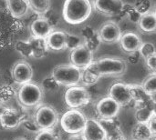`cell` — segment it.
I'll list each match as a JSON object with an SVG mask.
<instances>
[{"label": "cell", "mask_w": 156, "mask_h": 140, "mask_svg": "<svg viewBox=\"0 0 156 140\" xmlns=\"http://www.w3.org/2000/svg\"><path fill=\"white\" fill-rule=\"evenodd\" d=\"M92 10L93 6L90 0H65L62 17L69 25H80L90 17Z\"/></svg>", "instance_id": "cell-1"}, {"label": "cell", "mask_w": 156, "mask_h": 140, "mask_svg": "<svg viewBox=\"0 0 156 140\" xmlns=\"http://www.w3.org/2000/svg\"><path fill=\"white\" fill-rule=\"evenodd\" d=\"M100 77H120L127 70V62L118 56H103L90 65Z\"/></svg>", "instance_id": "cell-2"}, {"label": "cell", "mask_w": 156, "mask_h": 140, "mask_svg": "<svg viewBox=\"0 0 156 140\" xmlns=\"http://www.w3.org/2000/svg\"><path fill=\"white\" fill-rule=\"evenodd\" d=\"M16 96L18 103L23 108H35L41 105L44 90L39 84L30 81L19 87Z\"/></svg>", "instance_id": "cell-3"}, {"label": "cell", "mask_w": 156, "mask_h": 140, "mask_svg": "<svg viewBox=\"0 0 156 140\" xmlns=\"http://www.w3.org/2000/svg\"><path fill=\"white\" fill-rule=\"evenodd\" d=\"M81 71L71 64H63L57 66L52 73L51 77L57 82L58 86L74 87L80 84L81 78Z\"/></svg>", "instance_id": "cell-4"}, {"label": "cell", "mask_w": 156, "mask_h": 140, "mask_svg": "<svg viewBox=\"0 0 156 140\" xmlns=\"http://www.w3.org/2000/svg\"><path fill=\"white\" fill-rule=\"evenodd\" d=\"M87 118L78 109H69L65 112L59 119V124L62 130L69 135L82 133Z\"/></svg>", "instance_id": "cell-5"}, {"label": "cell", "mask_w": 156, "mask_h": 140, "mask_svg": "<svg viewBox=\"0 0 156 140\" xmlns=\"http://www.w3.org/2000/svg\"><path fill=\"white\" fill-rule=\"evenodd\" d=\"M34 122L39 130L53 129L59 122V117L57 110L49 105L38 107L35 113Z\"/></svg>", "instance_id": "cell-6"}, {"label": "cell", "mask_w": 156, "mask_h": 140, "mask_svg": "<svg viewBox=\"0 0 156 140\" xmlns=\"http://www.w3.org/2000/svg\"><path fill=\"white\" fill-rule=\"evenodd\" d=\"M90 99L91 97L89 90L80 85L69 87L64 95L65 103L71 109H77L88 105Z\"/></svg>", "instance_id": "cell-7"}, {"label": "cell", "mask_w": 156, "mask_h": 140, "mask_svg": "<svg viewBox=\"0 0 156 140\" xmlns=\"http://www.w3.org/2000/svg\"><path fill=\"white\" fill-rule=\"evenodd\" d=\"M122 107L110 97L100 99L96 105V112L101 120L114 119L120 113Z\"/></svg>", "instance_id": "cell-8"}, {"label": "cell", "mask_w": 156, "mask_h": 140, "mask_svg": "<svg viewBox=\"0 0 156 140\" xmlns=\"http://www.w3.org/2000/svg\"><path fill=\"white\" fill-rule=\"evenodd\" d=\"M92 6L100 14L115 16L122 13L124 3L122 0H93Z\"/></svg>", "instance_id": "cell-9"}, {"label": "cell", "mask_w": 156, "mask_h": 140, "mask_svg": "<svg viewBox=\"0 0 156 140\" xmlns=\"http://www.w3.org/2000/svg\"><path fill=\"white\" fill-rule=\"evenodd\" d=\"M109 97L121 107L128 106L133 101L130 85L122 82H117L111 86L109 89Z\"/></svg>", "instance_id": "cell-10"}, {"label": "cell", "mask_w": 156, "mask_h": 140, "mask_svg": "<svg viewBox=\"0 0 156 140\" xmlns=\"http://www.w3.org/2000/svg\"><path fill=\"white\" fill-rule=\"evenodd\" d=\"M93 62V52L90 51L86 46L73 49L70 53V64L80 70L87 68Z\"/></svg>", "instance_id": "cell-11"}, {"label": "cell", "mask_w": 156, "mask_h": 140, "mask_svg": "<svg viewBox=\"0 0 156 140\" xmlns=\"http://www.w3.org/2000/svg\"><path fill=\"white\" fill-rule=\"evenodd\" d=\"M122 34L120 26L113 21L103 24L98 32L101 42L106 44H114L119 42Z\"/></svg>", "instance_id": "cell-12"}, {"label": "cell", "mask_w": 156, "mask_h": 140, "mask_svg": "<svg viewBox=\"0 0 156 140\" xmlns=\"http://www.w3.org/2000/svg\"><path fill=\"white\" fill-rule=\"evenodd\" d=\"M13 80L18 84V85H23L27 82H30L33 77V68L25 60H20L17 61L12 68L11 71Z\"/></svg>", "instance_id": "cell-13"}, {"label": "cell", "mask_w": 156, "mask_h": 140, "mask_svg": "<svg viewBox=\"0 0 156 140\" xmlns=\"http://www.w3.org/2000/svg\"><path fill=\"white\" fill-rule=\"evenodd\" d=\"M119 42L122 49L126 54H133L138 52L141 45L143 44L140 35L134 31H127L122 34Z\"/></svg>", "instance_id": "cell-14"}, {"label": "cell", "mask_w": 156, "mask_h": 140, "mask_svg": "<svg viewBox=\"0 0 156 140\" xmlns=\"http://www.w3.org/2000/svg\"><path fill=\"white\" fill-rule=\"evenodd\" d=\"M85 140H106V133L100 121L87 118L85 128L81 133Z\"/></svg>", "instance_id": "cell-15"}, {"label": "cell", "mask_w": 156, "mask_h": 140, "mask_svg": "<svg viewBox=\"0 0 156 140\" xmlns=\"http://www.w3.org/2000/svg\"><path fill=\"white\" fill-rule=\"evenodd\" d=\"M24 119V116L18 110L8 108L0 117V125L5 129L14 130L21 126Z\"/></svg>", "instance_id": "cell-16"}, {"label": "cell", "mask_w": 156, "mask_h": 140, "mask_svg": "<svg viewBox=\"0 0 156 140\" xmlns=\"http://www.w3.org/2000/svg\"><path fill=\"white\" fill-rule=\"evenodd\" d=\"M52 31L53 26L50 21L44 16L37 17L30 25V32L33 37L46 39Z\"/></svg>", "instance_id": "cell-17"}, {"label": "cell", "mask_w": 156, "mask_h": 140, "mask_svg": "<svg viewBox=\"0 0 156 140\" xmlns=\"http://www.w3.org/2000/svg\"><path fill=\"white\" fill-rule=\"evenodd\" d=\"M48 49L62 51L66 49V32L62 30H53L46 38Z\"/></svg>", "instance_id": "cell-18"}, {"label": "cell", "mask_w": 156, "mask_h": 140, "mask_svg": "<svg viewBox=\"0 0 156 140\" xmlns=\"http://www.w3.org/2000/svg\"><path fill=\"white\" fill-rule=\"evenodd\" d=\"M140 30L146 34L154 33L156 30V14L154 11L148 10L143 13L138 20Z\"/></svg>", "instance_id": "cell-19"}, {"label": "cell", "mask_w": 156, "mask_h": 140, "mask_svg": "<svg viewBox=\"0 0 156 140\" xmlns=\"http://www.w3.org/2000/svg\"><path fill=\"white\" fill-rule=\"evenodd\" d=\"M7 8L13 17L21 18L27 15L29 5L27 0H5Z\"/></svg>", "instance_id": "cell-20"}, {"label": "cell", "mask_w": 156, "mask_h": 140, "mask_svg": "<svg viewBox=\"0 0 156 140\" xmlns=\"http://www.w3.org/2000/svg\"><path fill=\"white\" fill-rule=\"evenodd\" d=\"M27 41L31 48L32 57L40 58V57H43L48 53V47L46 39L31 36L30 39H28Z\"/></svg>", "instance_id": "cell-21"}, {"label": "cell", "mask_w": 156, "mask_h": 140, "mask_svg": "<svg viewBox=\"0 0 156 140\" xmlns=\"http://www.w3.org/2000/svg\"><path fill=\"white\" fill-rule=\"evenodd\" d=\"M81 37L83 39V45L86 46L92 52H94L101 44V39L99 37L98 32L93 30L91 27H86Z\"/></svg>", "instance_id": "cell-22"}, {"label": "cell", "mask_w": 156, "mask_h": 140, "mask_svg": "<svg viewBox=\"0 0 156 140\" xmlns=\"http://www.w3.org/2000/svg\"><path fill=\"white\" fill-rule=\"evenodd\" d=\"M132 138L133 140H153L154 136L150 131L147 124L136 123L132 130Z\"/></svg>", "instance_id": "cell-23"}, {"label": "cell", "mask_w": 156, "mask_h": 140, "mask_svg": "<svg viewBox=\"0 0 156 140\" xmlns=\"http://www.w3.org/2000/svg\"><path fill=\"white\" fill-rule=\"evenodd\" d=\"M155 115V110L154 108H150L147 103L140 104L135 111V119L137 123L147 124L148 121Z\"/></svg>", "instance_id": "cell-24"}, {"label": "cell", "mask_w": 156, "mask_h": 140, "mask_svg": "<svg viewBox=\"0 0 156 140\" xmlns=\"http://www.w3.org/2000/svg\"><path fill=\"white\" fill-rule=\"evenodd\" d=\"M100 79V77L96 74L94 69L91 67V66H89L87 68L83 69L81 71V78L80 82H82L83 87H90L94 84H96Z\"/></svg>", "instance_id": "cell-25"}, {"label": "cell", "mask_w": 156, "mask_h": 140, "mask_svg": "<svg viewBox=\"0 0 156 140\" xmlns=\"http://www.w3.org/2000/svg\"><path fill=\"white\" fill-rule=\"evenodd\" d=\"M29 8L36 14L42 15L49 11L50 0H27Z\"/></svg>", "instance_id": "cell-26"}, {"label": "cell", "mask_w": 156, "mask_h": 140, "mask_svg": "<svg viewBox=\"0 0 156 140\" xmlns=\"http://www.w3.org/2000/svg\"><path fill=\"white\" fill-rule=\"evenodd\" d=\"M130 87L133 101H135L138 105L147 103V101L151 99V97L145 94L141 85H130Z\"/></svg>", "instance_id": "cell-27"}, {"label": "cell", "mask_w": 156, "mask_h": 140, "mask_svg": "<svg viewBox=\"0 0 156 140\" xmlns=\"http://www.w3.org/2000/svg\"><path fill=\"white\" fill-rule=\"evenodd\" d=\"M145 94L150 97L153 100H154L156 94V75L151 74L149 75L144 81L143 85H141Z\"/></svg>", "instance_id": "cell-28"}, {"label": "cell", "mask_w": 156, "mask_h": 140, "mask_svg": "<svg viewBox=\"0 0 156 140\" xmlns=\"http://www.w3.org/2000/svg\"><path fill=\"white\" fill-rule=\"evenodd\" d=\"M81 45H83V39L81 36L66 32V49L72 51Z\"/></svg>", "instance_id": "cell-29"}, {"label": "cell", "mask_w": 156, "mask_h": 140, "mask_svg": "<svg viewBox=\"0 0 156 140\" xmlns=\"http://www.w3.org/2000/svg\"><path fill=\"white\" fill-rule=\"evenodd\" d=\"M138 52L144 59H146L154 55H156L155 46L152 42H143Z\"/></svg>", "instance_id": "cell-30"}, {"label": "cell", "mask_w": 156, "mask_h": 140, "mask_svg": "<svg viewBox=\"0 0 156 140\" xmlns=\"http://www.w3.org/2000/svg\"><path fill=\"white\" fill-rule=\"evenodd\" d=\"M15 95V91L11 87L0 86V103H5L9 101Z\"/></svg>", "instance_id": "cell-31"}, {"label": "cell", "mask_w": 156, "mask_h": 140, "mask_svg": "<svg viewBox=\"0 0 156 140\" xmlns=\"http://www.w3.org/2000/svg\"><path fill=\"white\" fill-rule=\"evenodd\" d=\"M35 140H58V138L53 129H44L37 133Z\"/></svg>", "instance_id": "cell-32"}, {"label": "cell", "mask_w": 156, "mask_h": 140, "mask_svg": "<svg viewBox=\"0 0 156 140\" xmlns=\"http://www.w3.org/2000/svg\"><path fill=\"white\" fill-rule=\"evenodd\" d=\"M17 51L26 57H32V52L28 41H19L16 44Z\"/></svg>", "instance_id": "cell-33"}, {"label": "cell", "mask_w": 156, "mask_h": 140, "mask_svg": "<svg viewBox=\"0 0 156 140\" xmlns=\"http://www.w3.org/2000/svg\"><path fill=\"white\" fill-rule=\"evenodd\" d=\"M41 87L43 90H48V91H55L58 88V85L57 84V82L51 77V76L44 78V80L42 81V83L40 84Z\"/></svg>", "instance_id": "cell-34"}, {"label": "cell", "mask_w": 156, "mask_h": 140, "mask_svg": "<svg viewBox=\"0 0 156 140\" xmlns=\"http://www.w3.org/2000/svg\"><path fill=\"white\" fill-rule=\"evenodd\" d=\"M145 60V66L147 67L148 70L151 71L152 74H155L156 71V55H154L146 59Z\"/></svg>", "instance_id": "cell-35"}, {"label": "cell", "mask_w": 156, "mask_h": 140, "mask_svg": "<svg viewBox=\"0 0 156 140\" xmlns=\"http://www.w3.org/2000/svg\"><path fill=\"white\" fill-rule=\"evenodd\" d=\"M147 126L150 129V131L152 132V134L155 137L156 135V114L154 116H153V118L148 121Z\"/></svg>", "instance_id": "cell-36"}, {"label": "cell", "mask_w": 156, "mask_h": 140, "mask_svg": "<svg viewBox=\"0 0 156 140\" xmlns=\"http://www.w3.org/2000/svg\"><path fill=\"white\" fill-rule=\"evenodd\" d=\"M68 140H85L83 135L80 134H74V135H70Z\"/></svg>", "instance_id": "cell-37"}, {"label": "cell", "mask_w": 156, "mask_h": 140, "mask_svg": "<svg viewBox=\"0 0 156 140\" xmlns=\"http://www.w3.org/2000/svg\"><path fill=\"white\" fill-rule=\"evenodd\" d=\"M7 108H8V107L5 106L3 103H0V117L7 110Z\"/></svg>", "instance_id": "cell-38"}, {"label": "cell", "mask_w": 156, "mask_h": 140, "mask_svg": "<svg viewBox=\"0 0 156 140\" xmlns=\"http://www.w3.org/2000/svg\"><path fill=\"white\" fill-rule=\"evenodd\" d=\"M16 140H27V139H26V138H16Z\"/></svg>", "instance_id": "cell-39"}]
</instances>
